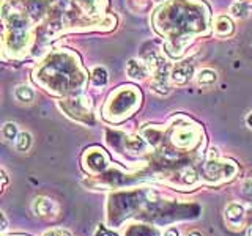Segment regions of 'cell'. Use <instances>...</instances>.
<instances>
[{
    "label": "cell",
    "mask_w": 252,
    "mask_h": 236,
    "mask_svg": "<svg viewBox=\"0 0 252 236\" xmlns=\"http://www.w3.org/2000/svg\"><path fill=\"white\" fill-rule=\"evenodd\" d=\"M59 107L65 112L69 118L76 121H81L85 124H93V110L90 98L84 96V94H76V96H68L59 101Z\"/></svg>",
    "instance_id": "obj_6"
},
{
    "label": "cell",
    "mask_w": 252,
    "mask_h": 236,
    "mask_svg": "<svg viewBox=\"0 0 252 236\" xmlns=\"http://www.w3.org/2000/svg\"><path fill=\"white\" fill-rule=\"evenodd\" d=\"M189 236H200V235H199V233H191Z\"/></svg>",
    "instance_id": "obj_29"
},
{
    "label": "cell",
    "mask_w": 252,
    "mask_h": 236,
    "mask_svg": "<svg viewBox=\"0 0 252 236\" xmlns=\"http://www.w3.org/2000/svg\"><path fill=\"white\" fill-rule=\"evenodd\" d=\"M155 2H156V3H165L167 0H155Z\"/></svg>",
    "instance_id": "obj_28"
},
{
    "label": "cell",
    "mask_w": 252,
    "mask_h": 236,
    "mask_svg": "<svg viewBox=\"0 0 252 236\" xmlns=\"http://www.w3.org/2000/svg\"><path fill=\"white\" fill-rule=\"evenodd\" d=\"M94 236H118V235H117V233H114L112 230H107L106 227L98 225L96 232H94Z\"/></svg>",
    "instance_id": "obj_22"
},
{
    "label": "cell",
    "mask_w": 252,
    "mask_h": 236,
    "mask_svg": "<svg viewBox=\"0 0 252 236\" xmlns=\"http://www.w3.org/2000/svg\"><path fill=\"white\" fill-rule=\"evenodd\" d=\"M164 236H180V235H178V230H175V228H167V230L164 232Z\"/></svg>",
    "instance_id": "obj_23"
},
{
    "label": "cell",
    "mask_w": 252,
    "mask_h": 236,
    "mask_svg": "<svg viewBox=\"0 0 252 236\" xmlns=\"http://www.w3.org/2000/svg\"><path fill=\"white\" fill-rule=\"evenodd\" d=\"M8 228V220H6V217H5V214L2 212V232H5Z\"/></svg>",
    "instance_id": "obj_24"
},
{
    "label": "cell",
    "mask_w": 252,
    "mask_h": 236,
    "mask_svg": "<svg viewBox=\"0 0 252 236\" xmlns=\"http://www.w3.org/2000/svg\"><path fill=\"white\" fill-rule=\"evenodd\" d=\"M43 236H71V235L66 230H63V228H52V230L44 232Z\"/></svg>",
    "instance_id": "obj_21"
},
{
    "label": "cell",
    "mask_w": 252,
    "mask_h": 236,
    "mask_svg": "<svg viewBox=\"0 0 252 236\" xmlns=\"http://www.w3.org/2000/svg\"><path fill=\"white\" fill-rule=\"evenodd\" d=\"M200 139L202 129L185 117H181V123L173 124L169 131V140L178 149H192L199 145Z\"/></svg>",
    "instance_id": "obj_5"
},
{
    "label": "cell",
    "mask_w": 252,
    "mask_h": 236,
    "mask_svg": "<svg viewBox=\"0 0 252 236\" xmlns=\"http://www.w3.org/2000/svg\"><path fill=\"white\" fill-rule=\"evenodd\" d=\"M238 167L232 161H224V159H208V162L205 164V177L210 179V183H222V181L232 179Z\"/></svg>",
    "instance_id": "obj_7"
},
{
    "label": "cell",
    "mask_w": 252,
    "mask_h": 236,
    "mask_svg": "<svg viewBox=\"0 0 252 236\" xmlns=\"http://www.w3.org/2000/svg\"><path fill=\"white\" fill-rule=\"evenodd\" d=\"M14 96L22 104H30L32 101L35 99V91L30 88L29 85H19L18 88L14 90Z\"/></svg>",
    "instance_id": "obj_16"
},
{
    "label": "cell",
    "mask_w": 252,
    "mask_h": 236,
    "mask_svg": "<svg viewBox=\"0 0 252 236\" xmlns=\"http://www.w3.org/2000/svg\"><path fill=\"white\" fill-rule=\"evenodd\" d=\"M153 29L170 57H181L197 36L210 33V8L200 0H167L155 11Z\"/></svg>",
    "instance_id": "obj_1"
},
{
    "label": "cell",
    "mask_w": 252,
    "mask_h": 236,
    "mask_svg": "<svg viewBox=\"0 0 252 236\" xmlns=\"http://www.w3.org/2000/svg\"><path fill=\"white\" fill-rule=\"evenodd\" d=\"M152 65L155 68L153 77H152V88L159 94H167L170 91V85H169L170 71H169L167 61L162 57H156L152 61Z\"/></svg>",
    "instance_id": "obj_8"
},
{
    "label": "cell",
    "mask_w": 252,
    "mask_h": 236,
    "mask_svg": "<svg viewBox=\"0 0 252 236\" xmlns=\"http://www.w3.org/2000/svg\"><path fill=\"white\" fill-rule=\"evenodd\" d=\"M140 104V91L134 85H123L109 94L102 106V117L110 123L123 121L126 117L134 114Z\"/></svg>",
    "instance_id": "obj_4"
},
{
    "label": "cell",
    "mask_w": 252,
    "mask_h": 236,
    "mask_svg": "<svg viewBox=\"0 0 252 236\" xmlns=\"http://www.w3.org/2000/svg\"><path fill=\"white\" fill-rule=\"evenodd\" d=\"M3 21V52L11 59H21L27 54L32 43V18L26 8L3 0L2 3Z\"/></svg>",
    "instance_id": "obj_3"
},
{
    "label": "cell",
    "mask_w": 252,
    "mask_h": 236,
    "mask_svg": "<svg viewBox=\"0 0 252 236\" xmlns=\"http://www.w3.org/2000/svg\"><path fill=\"white\" fill-rule=\"evenodd\" d=\"M32 147V136L29 132H19L18 139H16V148L19 151H27V149Z\"/></svg>",
    "instance_id": "obj_20"
},
{
    "label": "cell",
    "mask_w": 252,
    "mask_h": 236,
    "mask_svg": "<svg viewBox=\"0 0 252 236\" xmlns=\"http://www.w3.org/2000/svg\"><path fill=\"white\" fill-rule=\"evenodd\" d=\"M82 161H84V167L87 169V172L93 173V175L102 173L109 165L107 154L98 147H93L90 149H87L84 157H82Z\"/></svg>",
    "instance_id": "obj_9"
},
{
    "label": "cell",
    "mask_w": 252,
    "mask_h": 236,
    "mask_svg": "<svg viewBox=\"0 0 252 236\" xmlns=\"http://www.w3.org/2000/svg\"><path fill=\"white\" fill-rule=\"evenodd\" d=\"M230 14L233 16V18H236V19L246 18V16L249 14V5L244 2V0H241V2H235L230 6Z\"/></svg>",
    "instance_id": "obj_18"
},
{
    "label": "cell",
    "mask_w": 252,
    "mask_h": 236,
    "mask_svg": "<svg viewBox=\"0 0 252 236\" xmlns=\"http://www.w3.org/2000/svg\"><path fill=\"white\" fill-rule=\"evenodd\" d=\"M244 208L240 203H230L225 208V220L233 228H241L244 224Z\"/></svg>",
    "instance_id": "obj_13"
},
{
    "label": "cell",
    "mask_w": 252,
    "mask_h": 236,
    "mask_svg": "<svg viewBox=\"0 0 252 236\" xmlns=\"http://www.w3.org/2000/svg\"><path fill=\"white\" fill-rule=\"evenodd\" d=\"M215 33L219 36H230L233 33V22L227 16H218L215 21Z\"/></svg>",
    "instance_id": "obj_14"
},
{
    "label": "cell",
    "mask_w": 252,
    "mask_h": 236,
    "mask_svg": "<svg viewBox=\"0 0 252 236\" xmlns=\"http://www.w3.org/2000/svg\"><path fill=\"white\" fill-rule=\"evenodd\" d=\"M246 123H248V126L249 128H252V112L248 115V118H246Z\"/></svg>",
    "instance_id": "obj_25"
},
{
    "label": "cell",
    "mask_w": 252,
    "mask_h": 236,
    "mask_svg": "<svg viewBox=\"0 0 252 236\" xmlns=\"http://www.w3.org/2000/svg\"><path fill=\"white\" fill-rule=\"evenodd\" d=\"M2 178H3V187H6V183H8V178H6V173H5V170H2Z\"/></svg>",
    "instance_id": "obj_26"
},
{
    "label": "cell",
    "mask_w": 252,
    "mask_h": 236,
    "mask_svg": "<svg viewBox=\"0 0 252 236\" xmlns=\"http://www.w3.org/2000/svg\"><path fill=\"white\" fill-rule=\"evenodd\" d=\"M126 74H128L134 81H144L150 74V66L145 61L137 60V59H131L126 65Z\"/></svg>",
    "instance_id": "obj_12"
},
{
    "label": "cell",
    "mask_w": 252,
    "mask_h": 236,
    "mask_svg": "<svg viewBox=\"0 0 252 236\" xmlns=\"http://www.w3.org/2000/svg\"><path fill=\"white\" fill-rule=\"evenodd\" d=\"M195 81L202 87H210L218 81V74H216V71H213L210 68H205L195 74Z\"/></svg>",
    "instance_id": "obj_15"
},
{
    "label": "cell",
    "mask_w": 252,
    "mask_h": 236,
    "mask_svg": "<svg viewBox=\"0 0 252 236\" xmlns=\"http://www.w3.org/2000/svg\"><path fill=\"white\" fill-rule=\"evenodd\" d=\"M246 236H252V227H249V230H248Z\"/></svg>",
    "instance_id": "obj_27"
},
{
    "label": "cell",
    "mask_w": 252,
    "mask_h": 236,
    "mask_svg": "<svg viewBox=\"0 0 252 236\" xmlns=\"http://www.w3.org/2000/svg\"><path fill=\"white\" fill-rule=\"evenodd\" d=\"M194 66L188 61L177 63L170 71V81L177 85H185L194 77Z\"/></svg>",
    "instance_id": "obj_11"
},
{
    "label": "cell",
    "mask_w": 252,
    "mask_h": 236,
    "mask_svg": "<svg viewBox=\"0 0 252 236\" xmlns=\"http://www.w3.org/2000/svg\"><path fill=\"white\" fill-rule=\"evenodd\" d=\"M32 209L36 216L41 217H54L59 214V205L47 197H36L32 203Z\"/></svg>",
    "instance_id": "obj_10"
},
{
    "label": "cell",
    "mask_w": 252,
    "mask_h": 236,
    "mask_svg": "<svg viewBox=\"0 0 252 236\" xmlns=\"http://www.w3.org/2000/svg\"><path fill=\"white\" fill-rule=\"evenodd\" d=\"M19 136L18 132V126H16L14 123H5L2 126V137L6 140V142H13L16 140Z\"/></svg>",
    "instance_id": "obj_19"
},
{
    "label": "cell",
    "mask_w": 252,
    "mask_h": 236,
    "mask_svg": "<svg viewBox=\"0 0 252 236\" xmlns=\"http://www.w3.org/2000/svg\"><path fill=\"white\" fill-rule=\"evenodd\" d=\"M33 81L57 96L82 94L89 76L81 65L77 54L69 49L51 52L33 71Z\"/></svg>",
    "instance_id": "obj_2"
},
{
    "label": "cell",
    "mask_w": 252,
    "mask_h": 236,
    "mask_svg": "<svg viewBox=\"0 0 252 236\" xmlns=\"http://www.w3.org/2000/svg\"><path fill=\"white\" fill-rule=\"evenodd\" d=\"M92 84L94 87H102V85H106L107 81H109V74H107V69L104 66H94L92 69Z\"/></svg>",
    "instance_id": "obj_17"
}]
</instances>
